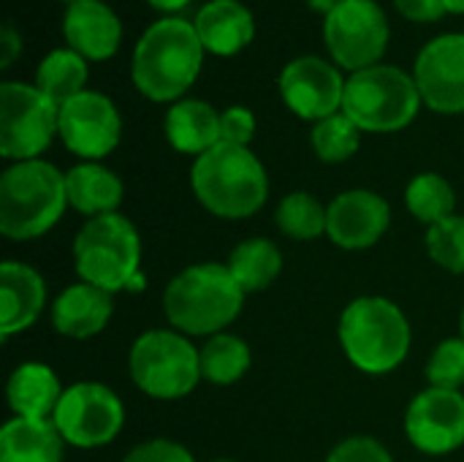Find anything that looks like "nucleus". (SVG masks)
<instances>
[{"label":"nucleus","instance_id":"6","mask_svg":"<svg viewBox=\"0 0 464 462\" xmlns=\"http://www.w3.org/2000/svg\"><path fill=\"white\" fill-rule=\"evenodd\" d=\"M73 264L76 275L84 283H92L109 294L141 283V237L136 226L120 215L90 218L73 240Z\"/></svg>","mask_w":464,"mask_h":462},{"label":"nucleus","instance_id":"24","mask_svg":"<svg viewBox=\"0 0 464 462\" xmlns=\"http://www.w3.org/2000/svg\"><path fill=\"white\" fill-rule=\"evenodd\" d=\"M63 447L52 419L14 417L0 430V462H63Z\"/></svg>","mask_w":464,"mask_h":462},{"label":"nucleus","instance_id":"30","mask_svg":"<svg viewBox=\"0 0 464 462\" xmlns=\"http://www.w3.org/2000/svg\"><path fill=\"white\" fill-rule=\"evenodd\" d=\"M362 128L343 112L321 120L313 125V133H310V142H313V150L318 155V161L324 163H343L348 158H353L362 147Z\"/></svg>","mask_w":464,"mask_h":462},{"label":"nucleus","instance_id":"26","mask_svg":"<svg viewBox=\"0 0 464 462\" xmlns=\"http://www.w3.org/2000/svg\"><path fill=\"white\" fill-rule=\"evenodd\" d=\"M87 76H90V68H87V60L73 52L71 46H60V49H52L35 68V87L52 98L57 106H63L65 101L76 98L79 93H84L87 87Z\"/></svg>","mask_w":464,"mask_h":462},{"label":"nucleus","instance_id":"1","mask_svg":"<svg viewBox=\"0 0 464 462\" xmlns=\"http://www.w3.org/2000/svg\"><path fill=\"white\" fill-rule=\"evenodd\" d=\"M204 52L193 22L163 16L141 33L130 60V79L144 98L177 103L196 84Z\"/></svg>","mask_w":464,"mask_h":462},{"label":"nucleus","instance_id":"31","mask_svg":"<svg viewBox=\"0 0 464 462\" xmlns=\"http://www.w3.org/2000/svg\"><path fill=\"white\" fill-rule=\"evenodd\" d=\"M427 253L430 259L454 272L464 275V215H451L427 229Z\"/></svg>","mask_w":464,"mask_h":462},{"label":"nucleus","instance_id":"11","mask_svg":"<svg viewBox=\"0 0 464 462\" xmlns=\"http://www.w3.org/2000/svg\"><path fill=\"white\" fill-rule=\"evenodd\" d=\"M52 422L68 447L98 449L120 436L125 425V408L117 392L106 384L79 381L63 392Z\"/></svg>","mask_w":464,"mask_h":462},{"label":"nucleus","instance_id":"12","mask_svg":"<svg viewBox=\"0 0 464 462\" xmlns=\"http://www.w3.org/2000/svg\"><path fill=\"white\" fill-rule=\"evenodd\" d=\"M122 117L103 93L84 90L60 106V139L82 161H101L117 150Z\"/></svg>","mask_w":464,"mask_h":462},{"label":"nucleus","instance_id":"38","mask_svg":"<svg viewBox=\"0 0 464 462\" xmlns=\"http://www.w3.org/2000/svg\"><path fill=\"white\" fill-rule=\"evenodd\" d=\"M152 8H158V11H163V14H177V11H182V8H188L190 5V0H147Z\"/></svg>","mask_w":464,"mask_h":462},{"label":"nucleus","instance_id":"40","mask_svg":"<svg viewBox=\"0 0 464 462\" xmlns=\"http://www.w3.org/2000/svg\"><path fill=\"white\" fill-rule=\"evenodd\" d=\"M449 14H464V0H446Z\"/></svg>","mask_w":464,"mask_h":462},{"label":"nucleus","instance_id":"17","mask_svg":"<svg viewBox=\"0 0 464 462\" xmlns=\"http://www.w3.org/2000/svg\"><path fill=\"white\" fill-rule=\"evenodd\" d=\"M65 41L87 63L111 60L122 41V22L103 0H82L68 5L63 19Z\"/></svg>","mask_w":464,"mask_h":462},{"label":"nucleus","instance_id":"27","mask_svg":"<svg viewBox=\"0 0 464 462\" xmlns=\"http://www.w3.org/2000/svg\"><path fill=\"white\" fill-rule=\"evenodd\" d=\"M198 357H201V378L218 387L237 384L250 370V362H253L250 346L231 332L212 335L198 349Z\"/></svg>","mask_w":464,"mask_h":462},{"label":"nucleus","instance_id":"13","mask_svg":"<svg viewBox=\"0 0 464 462\" xmlns=\"http://www.w3.org/2000/svg\"><path fill=\"white\" fill-rule=\"evenodd\" d=\"M280 95L285 106L310 123H321L337 112H343L345 79L337 65L318 54L294 57L277 79Z\"/></svg>","mask_w":464,"mask_h":462},{"label":"nucleus","instance_id":"25","mask_svg":"<svg viewBox=\"0 0 464 462\" xmlns=\"http://www.w3.org/2000/svg\"><path fill=\"white\" fill-rule=\"evenodd\" d=\"M226 267L245 294H256L277 280V275L283 272V253L272 240L250 237L231 251Z\"/></svg>","mask_w":464,"mask_h":462},{"label":"nucleus","instance_id":"42","mask_svg":"<svg viewBox=\"0 0 464 462\" xmlns=\"http://www.w3.org/2000/svg\"><path fill=\"white\" fill-rule=\"evenodd\" d=\"M60 3H68V5H73V3H82V0H60Z\"/></svg>","mask_w":464,"mask_h":462},{"label":"nucleus","instance_id":"14","mask_svg":"<svg viewBox=\"0 0 464 462\" xmlns=\"http://www.w3.org/2000/svg\"><path fill=\"white\" fill-rule=\"evenodd\" d=\"M405 436L424 455H451L464 444V395L427 387L405 411Z\"/></svg>","mask_w":464,"mask_h":462},{"label":"nucleus","instance_id":"5","mask_svg":"<svg viewBox=\"0 0 464 462\" xmlns=\"http://www.w3.org/2000/svg\"><path fill=\"white\" fill-rule=\"evenodd\" d=\"M340 346L353 368L370 376L397 370L411 351V324L386 297H359L340 316Z\"/></svg>","mask_w":464,"mask_h":462},{"label":"nucleus","instance_id":"18","mask_svg":"<svg viewBox=\"0 0 464 462\" xmlns=\"http://www.w3.org/2000/svg\"><path fill=\"white\" fill-rule=\"evenodd\" d=\"M46 305V283L38 270L22 261L0 264V338L30 329Z\"/></svg>","mask_w":464,"mask_h":462},{"label":"nucleus","instance_id":"32","mask_svg":"<svg viewBox=\"0 0 464 462\" xmlns=\"http://www.w3.org/2000/svg\"><path fill=\"white\" fill-rule=\"evenodd\" d=\"M427 381L438 389H454L464 387V338L443 340L435 354L427 362Z\"/></svg>","mask_w":464,"mask_h":462},{"label":"nucleus","instance_id":"15","mask_svg":"<svg viewBox=\"0 0 464 462\" xmlns=\"http://www.w3.org/2000/svg\"><path fill=\"white\" fill-rule=\"evenodd\" d=\"M413 79L424 106L440 114L464 112V33L432 38L416 57Z\"/></svg>","mask_w":464,"mask_h":462},{"label":"nucleus","instance_id":"8","mask_svg":"<svg viewBox=\"0 0 464 462\" xmlns=\"http://www.w3.org/2000/svg\"><path fill=\"white\" fill-rule=\"evenodd\" d=\"M133 384L155 400H179L201 381V357L188 335L150 329L136 338L128 357Z\"/></svg>","mask_w":464,"mask_h":462},{"label":"nucleus","instance_id":"4","mask_svg":"<svg viewBox=\"0 0 464 462\" xmlns=\"http://www.w3.org/2000/svg\"><path fill=\"white\" fill-rule=\"evenodd\" d=\"M68 207L65 174L49 161H19L0 174V234L16 242L44 237Z\"/></svg>","mask_w":464,"mask_h":462},{"label":"nucleus","instance_id":"29","mask_svg":"<svg viewBox=\"0 0 464 462\" xmlns=\"http://www.w3.org/2000/svg\"><path fill=\"white\" fill-rule=\"evenodd\" d=\"M277 229L291 237V240H318L321 234H326V223H329V207H324L313 193L307 191H294L288 193L280 207H277Z\"/></svg>","mask_w":464,"mask_h":462},{"label":"nucleus","instance_id":"43","mask_svg":"<svg viewBox=\"0 0 464 462\" xmlns=\"http://www.w3.org/2000/svg\"><path fill=\"white\" fill-rule=\"evenodd\" d=\"M462 338H464V308H462Z\"/></svg>","mask_w":464,"mask_h":462},{"label":"nucleus","instance_id":"19","mask_svg":"<svg viewBox=\"0 0 464 462\" xmlns=\"http://www.w3.org/2000/svg\"><path fill=\"white\" fill-rule=\"evenodd\" d=\"M114 302L111 294L92 286V283H73L68 286L52 305V327L54 332L73 338V340H87L95 338L106 329L111 321Z\"/></svg>","mask_w":464,"mask_h":462},{"label":"nucleus","instance_id":"3","mask_svg":"<svg viewBox=\"0 0 464 462\" xmlns=\"http://www.w3.org/2000/svg\"><path fill=\"white\" fill-rule=\"evenodd\" d=\"M190 188L207 212L239 221L256 215L266 204L269 177L250 147L220 142L196 158L190 169Z\"/></svg>","mask_w":464,"mask_h":462},{"label":"nucleus","instance_id":"16","mask_svg":"<svg viewBox=\"0 0 464 462\" xmlns=\"http://www.w3.org/2000/svg\"><path fill=\"white\" fill-rule=\"evenodd\" d=\"M389 223V202L375 191L353 188L334 196V202L329 204L326 234L343 251H367L375 242H381Z\"/></svg>","mask_w":464,"mask_h":462},{"label":"nucleus","instance_id":"21","mask_svg":"<svg viewBox=\"0 0 464 462\" xmlns=\"http://www.w3.org/2000/svg\"><path fill=\"white\" fill-rule=\"evenodd\" d=\"M163 131L169 144L182 155H204L223 142L220 112L198 98H182L169 106Z\"/></svg>","mask_w":464,"mask_h":462},{"label":"nucleus","instance_id":"9","mask_svg":"<svg viewBox=\"0 0 464 462\" xmlns=\"http://www.w3.org/2000/svg\"><path fill=\"white\" fill-rule=\"evenodd\" d=\"M60 136V106L35 84H0V155L11 163L35 161Z\"/></svg>","mask_w":464,"mask_h":462},{"label":"nucleus","instance_id":"28","mask_svg":"<svg viewBox=\"0 0 464 462\" xmlns=\"http://www.w3.org/2000/svg\"><path fill=\"white\" fill-rule=\"evenodd\" d=\"M405 207L411 210V215L421 223L435 226L451 215H457V193L451 188V182L443 174L435 172H424L416 174L408 188H405Z\"/></svg>","mask_w":464,"mask_h":462},{"label":"nucleus","instance_id":"23","mask_svg":"<svg viewBox=\"0 0 464 462\" xmlns=\"http://www.w3.org/2000/svg\"><path fill=\"white\" fill-rule=\"evenodd\" d=\"M65 193H68V207L90 218L111 215L117 212L122 202V180L101 166L98 161H82L65 172Z\"/></svg>","mask_w":464,"mask_h":462},{"label":"nucleus","instance_id":"39","mask_svg":"<svg viewBox=\"0 0 464 462\" xmlns=\"http://www.w3.org/2000/svg\"><path fill=\"white\" fill-rule=\"evenodd\" d=\"M315 14H324V16H329L337 5H343L345 0H304Z\"/></svg>","mask_w":464,"mask_h":462},{"label":"nucleus","instance_id":"7","mask_svg":"<svg viewBox=\"0 0 464 462\" xmlns=\"http://www.w3.org/2000/svg\"><path fill=\"white\" fill-rule=\"evenodd\" d=\"M416 79L397 65H372L345 79L343 114L367 133H394L408 128L421 109Z\"/></svg>","mask_w":464,"mask_h":462},{"label":"nucleus","instance_id":"20","mask_svg":"<svg viewBox=\"0 0 464 462\" xmlns=\"http://www.w3.org/2000/svg\"><path fill=\"white\" fill-rule=\"evenodd\" d=\"M196 33L207 52L231 57L242 52L256 35V19L239 0H209L196 14Z\"/></svg>","mask_w":464,"mask_h":462},{"label":"nucleus","instance_id":"33","mask_svg":"<svg viewBox=\"0 0 464 462\" xmlns=\"http://www.w3.org/2000/svg\"><path fill=\"white\" fill-rule=\"evenodd\" d=\"M326 462H394V460H392V452H389L378 438H370V436H353V438L340 441V444L329 452Z\"/></svg>","mask_w":464,"mask_h":462},{"label":"nucleus","instance_id":"34","mask_svg":"<svg viewBox=\"0 0 464 462\" xmlns=\"http://www.w3.org/2000/svg\"><path fill=\"white\" fill-rule=\"evenodd\" d=\"M122 462H196V457L182 444H174L169 438H152L133 447Z\"/></svg>","mask_w":464,"mask_h":462},{"label":"nucleus","instance_id":"41","mask_svg":"<svg viewBox=\"0 0 464 462\" xmlns=\"http://www.w3.org/2000/svg\"><path fill=\"white\" fill-rule=\"evenodd\" d=\"M209 462H237V460H228V457H218V460H209Z\"/></svg>","mask_w":464,"mask_h":462},{"label":"nucleus","instance_id":"2","mask_svg":"<svg viewBox=\"0 0 464 462\" xmlns=\"http://www.w3.org/2000/svg\"><path fill=\"white\" fill-rule=\"evenodd\" d=\"M245 305V291L226 264L204 261L185 267L163 291L169 324L188 338H212L231 327Z\"/></svg>","mask_w":464,"mask_h":462},{"label":"nucleus","instance_id":"37","mask_svg":"<svg viewBox=\"0 0 464 462\" xmlns=\"http://www.w3.org/2000/svg\"><path fill=\"white\" fill-rule=\"evenodd\" d=\"M22 54V35L14 30V25L0 27V68H11V63Z\"/></svg>","mask_w":464,"mask_h":462},{"label":"nucleus","instance_id":"22","mask_svg":"<svg viewBox=\"0 0 464 462\" xmlns=\"http://www.w3.org/2000/svg\"><path fill=\"white\" fill-rule=\"evenodd\" d=\"M63 392L57 373L44 362H22L5 384L8 408L22 419H52Z\"/></svg>","mask_w":464,"mask_h":462},{"label":"nucleus","instance_id":"10","mask_svg":"<svg viewBox=\"0 0 464 462\" xmlns=\"http://www.w3.org/2000/svg\"><path fill=\"white\" fill-rule=\"evenodd\" d=\"M389 38L386 11L375 0H345L324 16V44L334 63L351 74L378 65Z\"/></svg>","mask_w":464,"mask_h":462},{"label":"nucleus","instance_id":"35","mask_svg":"<svg viewBox=\"0 0 464 462\" xmlns=\"http://www.w3.org/2000/svg\"><path fill=\"white\" fill-rule=\"evenodd\" d=\"M220 133L228 144L247 147L256 136V114L247 106H228L220 112Z\"/></svg>","mask_w":464,"mask_h":462},{"label":"nucleus","instance_id":"36","mask_svg":"<svg viewBox=\"0 0 464 462\" xmlns=\"http://www.w3.org/2000/svg\"><path fill=\"white\" fill-rule=\"evenodd\" d=\"M394 5H397V11H400L405 19L421 22V25L438 22V19H443V16L449 14L446 0H394Z\"/></svg>","mask_w":464,"mask_h":462}]
</instances>
